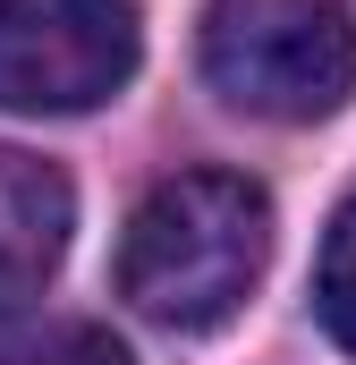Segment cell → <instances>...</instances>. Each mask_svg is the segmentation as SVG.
Listing matches in <instances>:
<instances>
[{
  "label": "cell",
  "mask_w": 356,
  "mask_h": 365,
  "mask_svg": "<svg viewBox=\"0 0 356 365\" xmlns=\"http://www.w3.org/2000/svg\"><path fill=\"white\" fill-rule=\"evenodd\" d=\"M314 314H323V331H331L340 349H356V195L340 204V221H331V238H323Z\"/></svg>",
  "instance_id": "obj_5"
},
{
  "label": "cell",
  "mask_w": 356,
  "mask_h": 365,
  "mask_svg": "<svg viewBox=\"0 0 356 365\" xmlns=\"http://www.w3.org/2000/svg\"><path fill=\"white\" fill-rule=\"evenodd\" d=\"M271 264V195L238 170L162 179L119 247V297L162 331H212Z\"/></svg>",
  "instance_id": "obj_1"
},
{
  "label": "cell",
  "mask_w": 356,
  "mask_h": 365,
  "mask_svg": "<svg viewBox=\"0 0 356 365\" xmlns=\"http://www.w3.org/2000/svg\"><path fill=\"white\" fill-rule=\"evenodd\" d=\"M68 230H77L68 179L51 162H34V153L0 145V323L43 297V280L60 272V255H68Z\"/></svg>",
  "instance_id": "obj_4"
},
{
  "label": "cell",
  "mask_w": 356,
  "mask_h": 365,
  "mask_svg": "<svg viewBox=\"0 0 356 365\" xmlns=\"http://www.w3.org/2000/svg\"><path fill=\"white\" fill-rule=\"evenodd\" d=\"M17 365H127V349H119L110 331H93V323H68V331H51L43 349H26Z\"/></svg>",
  "instance_id": "obj_6"
},
{
  "label": "cell",
  "mask_w": 356,
  "mask_h": 365,
  "mask_svg": "<svg viewBox=\"0 0 356 365\" xmlns=\"http://www.w3.org/2000/svg\"><path fill=\"white\" fill-rule=\"evenodd\" d=\"M127 0H0V110H93L136 77Z\"/></svg>",
  "instance_id": "obj_3"
},
{
  "label": "cell",
  "mask_w": 356,
  "mask_h": 365,
  "mask_svg": "<svg viewBox=\"0 0 356 365\" xmlns=\"http://www.w3.org/2000/svg\"><path fill=\"white\" fill-rule=\"evenodd\" d=\"M204 77L255 119H331L356 93V17L340 0H212Z\"/></svg>",
  "instance_id": "obj_2"
}]
</instances>
